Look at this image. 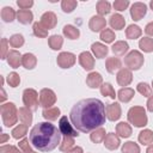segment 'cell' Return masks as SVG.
I'll use <instances>...</instances> for the list:
<instances>
[{
    "label": "cell",
    "mask_w": 153,
    "mask_h": 153,
    "mask_svg": "<svg viewBox=\"0 0 153 153\" xmlns=\"http://www.w3.org/2000/svg\"><path fill=\"white\" fill-rule=\"evenodd\" d=\"M8 43H10V45L12 48H20L24 44V37L20 33H14V35H12L10 37Z\"/></svg>",
    "instance_id": "obj_44"
},
{
    "label": "cell",
    "mask_w": 153,
    "mask_h": 153,
    "mask_svg": "<svg viewBox=\"0 0 153 153\" xmlns=\"http://www.w3.org/2000/svg\"><path fill=\"white\" fill-rule=\"evenodd\" d=\"M96 8H97V12L99 16H105V14H109L110 11H111V5L109 1L106 0H99L96 5Z\"/></svg>",
    "instance_id": "obj_35"
},
{
    "label": "cell",
    "mask_w": 153,
    "mask_h": 153,
    "mask_svg": "<svg viewBox=\"0 0 153 153\" xmlns=\"http://www.w3.org/2000/svg\"><path fill=\"white\" fill-rule=\"evenodd\" d=\"M151 87H152V90H153V80H152V86H151Z\"/></svg>",
    "instance_id": "obj_59"
},
{
    "label": "cell",
    "mask_w": 153,
    "mask_h": 153,
    "mask_svg": "<svg viewBox=\"0 0 153 153\" xmlns=\"http://www.w3.org/2000/svg\"><path fill=\"white\" fill-rule=\"evenodd\" d=\"M145 32H146L148 36L153 37V22L148 23V24L145 26Z\"/></svg>",
    "instance_id": "obj_52"
},
{
    "label": "cell",
    "mask_w": 153,
    "mask_h": 153,
    "mask_svg": "<svg viewBox=\"0 0 153 153\" xmlns=\"http://www.w3.org/2000/svg\"><path fill=\"white\" fill-rule=\"evenodd\" d=\"M23 103L25 108L30 109L31 111H35L38 109L39 102H38V93L33 88H25L23 92Z\"/></svg>",
    "instance_id": "obj_6"
},
{
    "label": "cell",
    "mask_w": 153,
    "mask_h": 153,
    "mask_svg": "<svg viewBox=\"0 0 153 153\" xmlns=\"http://www.w3.org/2000/svg\"><path fill=\"white\" fill-rule=\"evenodd\" d=\"M143 55L139 50H131L129 51L124 57V65L130 71H137L143 65Z\"/></svg>",
    "instance_id": "obj_5"
},
{
    "label": "cell",
    "mask_w": 153,
    "mask_h": 153,
    "mask_svg": "<svg viewBox=\"0 0 153 153\" xmlns=\"http://www.w3.org/2000/svg\"><path fill=\"white\" fill-rule=\"evenodd\" d=\"M84 151H82V148L81 147H79V146H76V147H73L72 149H69L68 152H66V153H82Z\"/></svg>",
    "instance_id": "obj_54"
},
{
    "label": "cell",
    "mask_w": 153,
    "mask_h": 153,
    "mask_svg": "<svg viewBox=\"0 0 153 153\" xmlns=\"http://www.w3.org/2000/svg\"><path fill=\"white\" fill-rule=\"evenodd\" d=\"M147 110L148 111H151V112H153V94L151 96V97H148V100H147Z\"/></svg>",
    "instance_id": "obj_53"
},
{
    "label": "cell",
    "mask_w": 153,
    "mask_h": 153,
    "mask_svg": "<svg viewBox=\"0 0 153 153\" xmlns=\"http://www.w3.org/2000/svg\"><path fill=\"white\" fill-rule=\"evenodd\" d=\"M99 38H100L103 42H105V43H112V42L115 41L116 36H115V32L112 31V29H106V27H105V29L100 32Z\"/></svg>",
    "instance_id": "obj_41"
},
{
    "label": "cell",
    "mask_w": 153,
    "mask_h": 153,
    "mask_svg": "<svg viewBox=\"0 0 153 153\" xmlns=\"http://www.w3.org/2000/svg\"><path fill=\"white\" fill-rule=\"evenodd\" d=\"M91 50H92L93 55H94L97 59H103V57H105V56L108 55V53H109L108 47H106L105 44L100 43V42H94V43H92Z\"/></svg>",
    "instance_id": "obj_18"
},
{
    "label": "cell",
    "mask_w": 153,
    "mask_h": 153,
    "mask_svg": "<svg viewBox=\"0 0 153 153\" xmlns=\"http://www.w3.org/2000/svg\"><path fill=\"white\" fill-rule=\"evenodd\" d=\"M27 127L29 126H26V124H24V123H22V124H18L16 128H13L12 129V131H11V134H12V137L13 139H20V137H24L26 134H27Z\"/></svg>",
    "instance_id": "obj_36"
},
{
    "label": "cell",
    "mask_w": 153,
    "mask_h": 153,
    "mask_svg": "<svg viewBox=\"0 0 153 153\" xmlns=\"http://www.w3.org/2000/svg\"><path fill=\"white\" fill-rule=\"evenodd\" d=\"M61 111L59 108H49V109H44L42 112V116L47 120V121H55L59 118Z\"/></svg>",
    "instance_id": "obj_33"
},
{
    "label": "cell",
    "mask_w": 153,
    "mask_h": 153,
    "mask_svg": "<svg viewBox=\"0 0 153 153\" xmlns=\"http://www.w3.org/2000/svg\"><path fill=\"white\" fill-rule=\"evenodd\" d=\"M146 153H153V143L148 146V148L146 149Z\"/></svg>",
    "instance_id": "obj_57"
},
{
    "label": "cell",
    "mask_w": 153,
    "mask_h": 153,
    "mask_svg": "<svg viewBox=\"0 0 153 153\" xmlns=\"http://www.w3.org/2000/svg\"><path fill=\"white\" fill-rule=\"evenodd\" d=\"M79 63L86 71H92L94 67V57L90 51H82L79 55Z\"/></svg>",
    "instance_id": "obj_14"
},
{
    "label": "cell",
    "mask_w": 153,
    "mask_h": 153,
    "mask_svg": "<svg viewBox=\"0 0 153 153\" xmlns=\"http://www.w3.org/2000/svg\"><path fill=\"white\" fill-rule=\"evenodd\" d=\"M116 80H117V84L120 86H128L133 81L131 71L128 68H121L116 75Z\"/></svg>",
    "instance_id": "obj_15"
},
{
    "label": "cell",
    "mask_w": 153,
    "mask_h": 153,
    "mask_svg": "<svg viewBox=\"0 0 153 153\" xmlns=\"http://www.w3.org/2000/svg\"><path fill=\"white\" fill-rule=\"evenodd\" d=\"M62 32H63V36L67 37L68 39H76L80 36L79 29L74 25H65L62 29Z\"/></svg>",
    "instance_id": "obj_29"
},
{
    "label": "cell",
    "mask_w": 153,
    "mask_h": 153,
    "mask_svg": "<svg viewBox=\"0 0 153 153\" xmlns=\"http://www.w3.org/2000/svg\"><path fill=\"white\" fill-rule=\"evenodd\" d=\"M56 103V94L50 88H42L39 91V105L44 109L53 108Z\"/></svg>",
    "instance_id": "obj_7"
},
{
    "label": "cell",
    "mask_w": 153,
    "mask_h": 153,
    "mask_svg": "<svg viewBox=\"0 0 153 153\" xmlns=\"http://www.w3.org/2000/svg\"><path fill=\"white\" fill-rule=\"evenodd\" d=\"M131 127L127 122H120L118 124H116V133L120 137L127 139L131 135Z\"/></svg>",
    "instance_id": "obj_24"
},
{
    "label": "cell",
    "mask_w": 153,
    "mask_h": 153,
    "mask_svg": "<svg viewBox=\"0 0 153 153\" xmlns=\"http://www.w3.org/2000/svg\"><path fill=\"white\" fill-rule=\"evenodd\" d=\"M59 129L61 131V135L63 136H72V137L79 136V133L76 131V129L73 128V124H71L67 116H62L59 120Z\"/></svg>",
    "instance_id": "obj_9"
},
{
    "label": "cell",
    "mask_w": 153,
    "mask_h": 153,
    "mask_svg": "<svg viewBox=\"0 0 153 153\" xmlns=\"http://www.w3.org/2000/svg\"><path fill=\"white\" fill-rule=\"evenodd\" d=\"M22 65L26 69H33L36 67V65H37V59H36V56L33 54L26 53L22 57Z\"/></svg>",
    "instance_id": "obj_28"
},
{
    "label": "cell",
    "mask_w": 153,
    "mask_h": 153,
    "mask_svg": "<svg viewBox=\"0 0 153 153\" xmlns=\"http://www.w3.org/2000/svg\"><path fill=\"white\" fill-rule=\"evenodd\" d=\"M32 31H33V35L36 36V37H38V38H45L47 36H48V29H45L41 23H38V22H36V23H33V25H32Z\"/></svg>",
    "instance_id": "obj_38"
},
{
    "label": "cell",
    "mask_w": 153,
    "mask_h": 153,
    "mask_svg": "<svg viewBox=\"0 0 153 153\" xmlns=\"http://www.w3.org/2000/svg\"><path fill=\"white\" fill-rule=\"evenodd\" d=\"M105 112H106V118L109 121L115 122V121L120 120V117H121V114H122L121 105L117 102L111 103V104H109V105L105 106Z\"/></svg>",
    "instance_id": "obj_11"
},
{
    "label": "cell",
    "mask_w": 153,
    "mask_h": 153,
    "mask_svg": "<svg viewBox=\"0 0 153 153\" xmlns=\"http://www.w3.org/2000/svg\"><path fill=\"white\" fill-rule=\"evenodd\" d=\"M30 143L41 152H50L61 141V131L49 122H38L29 133Z\"/></svg>",
    "instance_id": "obj_2"
},
{
    "label": "cell",
    "mask_w": 153,
    "mask_h": 153,
    "mask_svg": "<svg viewBox=\"0 0 153 153\" xmlns=\"http://www.w3.org/2000/svg\"><path fill=\"white\" fill-rule=\"evenodd\" d=\"M8 139V135L7 134H1V140H0V143H5V141Z\"/></svg>",
    "instance_id": "obj_55"
},
{
    "label": "cell",
    "mask_w": 153,
    "mask_h": 153,
    "mask_svg": "<svg viewBox=\"0 0 153 153\" xmlns=\"http://www.w3.org/2000/svg\"><path fill=\"white\" fill-rule=\"evenodd\" d=\"M149 6H151V8H152V11H153V0H151V2H149Z\"/></svg>",
    "instance_id": "obj_58"
},
{
    "label": "cell",
    "mask_w": 153,
    "mask_h": 153,
    "mask_svg": "<svg viewBox=\"0 0 153 153\" xmlns=\"http://www.w3.org/2000/svg\"><path fill=\"white\" fill-rule=\"evenodd\" d=\"M112 6H114V8L116 11L122 12V11H124L129 6V1L128 0H115L114 4H112Z\"/></svg>",
    "instance_id": "obj_49"
},
{
    "label": "cell",
    "mask_w": 153,
    "mask_h": 153,
    "mask_svg": "<svg viewBox=\"0 0 153 153\" xmlns=\"http://www.w3.org/2000/svg\"><path fill=\"white\" fill-rule=\"evenodd\" d=\"M76 61V56L73 53H68V51H62L57 55L56 59V63L60 68H71L74 66Z\"/></svg>",
    "instance_id": "obj_8"
},
{
    "label": "cell",
    "mask_w": 153,
    "mask_h": 153,
    "mask_svg": "<svg viewBox=\"0 0 153 153\" xmlns=\"http://www.w3.org/2000/svg\"><path fill=\"white\" fill-rule=\"evenodd\" d=\"M29 142H30L29 139H23L22 141H19V148L23 151V153H37L31 149V146Z\"/></svg>",
    "instance_id": "obj_48"
},
{
    "label": "cell",
    "mask_w": 153,
    "mask_h": 153,
    "mask_svg": "<svg viewBox=\"0 0 153 153\" xmlns=\"http://www.w3.org/2000/svg\"><path fill=\"white\" fill-rule=\"evenodd\" d=\"M147 13V6L143 2H134L130 7V17L133 20H141Z\"/></svg>",
    "instance_id": "obj_10"
},
{
    "label": "cell",
    "mask_w": 153,
    "mask_h": 153,
    "mask_svg": "<svg viewBox=\"0 0 153 153\" xmlns=\"http://www.w3.org/2000/svg\"><path fill=\"white\" fill-rule=\"evenodd\" d=\"M105 25H106V20L102 16H93L88 22V27L93 32H99V31L102 32L105 29Z\"/></svg>",
    "instance_id": "obj_13"
},
{
    "label": "cell",
    "mask_w": 153,
    "mask_h": 153,
    "mask_svg": "<svg viewBox=\"0 0 153 153\" xmlns=\"http://www.w3.org/2000/svg\"><path fill=\"white\" fill-rule=\"evenodd\" d=\"M48 44L53 50H60L63 44V38L60 35H53L48 38Z\"/></svg>",
    "instance_id": "obj_34"
},
{
    "label": "cell",
    "mask_w": 153,
    "mask_h": 153,
    "mask_svg": "<svg viewBox=\"0 0 153 153\" xmlns=\"http://www.w3.org/2000/svg\"><path fill=\"white\" fill-rule=\"evenodd\" d=\"M7 84L11 86V87H17L19 84H20V76L18 73L16 72H11L7 76Z\"/></svg>",
    "instance_id": "obj_46"
},
{
    "label": "cell",
    "mask_w": 153,
    "mask_h": 153,
    "mask_svg": "<svg viewBox=\"0 0 153 153\" xmlns=\"http://www.w3.org/2000/svg\"><path fill=\"white\" fill-rule=\"evenodd\" d=\"M134 94H135V92H134L133 88H130V87H122L117 92V98L122 103H128V102H130L133 99Z\"/></svg>",
    "instance_id": "obj_22"
},
{
    "label": "cell",
    "mask_w": 153,
    "mask_h": 153,
    "mask_svg": "<svg viewBox=\"0 0 153 153\" xmlns=\"http://www.w3.org/2000/svg\"><path fill=\"white\" fill-rule=\"evenodd\" d=\"M128 49H129V45H128V43H127L126 41H117V42H115V43L112 44V47H111L112 53H114L115 55H118V56L124 55V54L128 51Z\"/></svg>",
    "instance_id": "obj_27"
},
{
    "label": "cell",
    "mask_w": 153,
    "mask_h": 153,
    "mask_svg": "<svg viewBox=\"0 0 153 153\" xmlns=\"http://www.w3.org/2000/svg\"><path fill=\"white\" fill-rule=\"evenodd\" d=\"M139 48L145 53H152L153 51V38L151 37H143L139 41Z\"/></svg>",
    "instance_id": "obj_37"
},
{
    "label": "cell",
    "mask_w": 153,
    "mask_h": 153,
    "mask_svg": "<svg viewBox=\"0 0 153 153\" xmlns=\"http://www.w3.org/2000/svg\"><path fill=\"white\" fill-rule=\"evenodd\" d=\"M137 140L141 145H152L153 143V131L151 129H143L139 133V136H137Z\"/></svg>",
    "instance_id": "obj_26"
},
{
    "label": "cell",
    "mask_w": 153,
    "mask_h": 153,
    "mask_svg": "<svg viewBox=\"0 0 153 153\" xmlns=\"http://www.w3.org/2000/svg\"><path fill=\"white\" fill-rule=\"evenodd\" d=\"M0 114L2 118V123L5 127H12L18 121V109L16 108V104L12 102L1 104Z\"/></svg>",
    "instance_id": "obj_3"
},
{
    "label": "cell",
    "mask_w": 153,
    "mask_h": 153,
    "mask_svg": "<svg viewBox=\"0 0 153 153\" xmlns=\"http://www.w3.org/2000/svg\"><path fill=\"white\" fill-rule=\"evenodd\" d=\"M105 135H106V134H105V129H104L103 127H100V128H97V129H94V130L91 131L90 139H91V141H92L93 143H99V142L104 141Z\"/></svg>",
    "instance_id": "obj_32"
},
{
    "label": "cell",
    "mask_w": 153,
    "mask_h": 153,
    "mask_svg": "<svg viewBox=\"0 0 153 153\" xmlns=\"http://www.w3.org/2000/svg\"><path fill=\"white\" fill-rule=\"evenodd\" d=\"M127 117H128L129 123L137 128H142V127L147 126V122H148V118L146 115V109L143 106H131L128 110Z\"/></svg>",
    "instance_id": "obj_4"
},
{
    "label": "cell",
    "mask_w": 153,
    "mask_h": 153,
    "mask_svg": "<svg viewBox=\"0 0 153 153\" xmlns=\"http://www.w3.org/2000/svg\"><path fill=\"white\" fill-rule=\"evenodd\" d=\"M103 84V76L98 72H91L86 76V85L91 88H97L100 87Z\"/></svg>",
    "instance_id": "obj_17"
},
{
    "label": "cell",
    "mask_w": 153,
    "mask_h": 153,
    "mask_svg": "<svg viewBox=\"0 0 153 153\" xmlns=\"http://www.w3.org/2000/svg\"><path fill=\"white\" fill-rule=\"evenodd\" d=\"M0 153H20V151L13 145H2L0 147Z\"/></svg>",
    "instance_id": "obj_50"
},
{
    "label": "cell",
    "mask_w": 153,
    "mask_h": 153,
    "mask_svg": "<svg viewBox=\"0 0 153 153\" xmlns=\"http://www.w3.org/2000/svg\"><path fill=\"white\" fill-rule=\"evenodd\" d=\"M100 93H102V96H104V97L108 96V97H110L112 99H115L117 97V94L115 92V88L112 87V85L110 82H103L102 84V86H100Z\"/></svg>",
    "instance_id": "obj_39"
},
{
    "label": "cell",
    "mask_w": 153,
    "mask_h": 153,
    "mask_svg": "<svg viewBox=\"0 0 153 153\" xmlns=\"http://www.w3.org/2000/svg\"><path fill=\"white\" fill-rule=\"evenodd\" d=\"M76 6H78V1H75V0H62L61 1V8L65 13L73 12Z\"/></svg>",
    "instance_id": "obj_43"
},
{
    "label": "cell",
    "mask_w": 153,
    "mask_h": 153,
    "mask_svg": "<svg viewBox=\"0 0 153 153\" xmlns=\"http://www.w3.org/2000/svg\"><path fill=\"white\" fill-rule=\"evenodd\" d=\"M142 35V30L139 25L135 24H130L127 29H126V37L129 39H136Z\"/></svg>",
    "instance_id": "obj_30"
},
{
    "label": "cell",
    "mask_w": 153,
    "mask_h": 153,
    "mask_svg": "<svg viewBox=\"0 0 153 153\" xmlns=\"http://www.w3.org/2000/svg\"><path fill=\"white\" fill-rule=\"evenodd\" d=\"M17 5H18L19 8H22V10H29L30 7H32L33 1H32V0H18V1H17Z\"/></svg>",
    "instance_id": "obj_51"
},
{
    "label": "cell",
    "mask_w": 153,
    "mask_h": 153,
    "mask_svg": "<svg viewBox=\"0 0 153 153\" xmlns=\"http://www.w3.org/2000/svg\"><path fill=\"white\" fill-rule=\"evenodd\" d=\"M18 117L22 121V123H24L26 126H30L31 122H32V111L30 109L25 108V106H22L18 110Z\"/></svg>",
    "instance_id": "obj_23"
},
{
    "label": "cell",
    "mask_w": 153,
    "mask_h": 153,
    "mask_svg": "<svg viewBox=\"0 0 153 153\" xmlns=\"http://www.w3.org/2000/svg\"><path fill=\"white\" fill-rule=\"evenodd\" d=\"M122 153H140V147L134 141H127L122 145Z\"/></svg>",
    "instance_id": "obj_40"
},
{
    "label": "cell",
    "mask_w": 153,
    "mask_h": 153,
    "mask_svg": "<svg viewBox=\"0 0 153 153\" xmlns=\"http://www.w3.org/2000/svg\"><path fill=\"white\" fill-rule=\"evenodd\" d=\"M45 29L50 30V29H54L57 24V17L54 12L51 11H48V12H44L41 17V22H39Z\"/></svg>",
    "instance_id": "obj_12"
},
{
    "label": "cell",
    "mask_w": 153,
    "mask_h": 153,
    "mask_svg": "<svg viewBox=\"0 0 153 153\" xmlns=\"http://www.w3.org/2000/svg\"><path fill=\"white\" fill-rule=\"evenodd\" d=\"M74 147V137L72 136H63L61 145H60V151L62 152H68Z\"/></svg>",
    "instance_id": "obj_42"
},
{
    "label": "cell",
    "mask_w": 153,
    "mask_h": 153,
    "mask_svg": "<svg viewBox=\"0 0 153 153\" xmlns=\"http://www.w3.org/2000/svg\"><path fill=\"white\" fill-rule=\"evenodd\" d=\"M109 24L111 26V29H115V30H122L126 25V19L122 14L120 13H115L110 17L109 19Z\"/></svg>",
    "instance_id": "obj_20"
},
{
    "label": "cell",
    "mask_w": 153,
    "mask_h": 153,
    "mask_svg": "<svg viewBox=\"0 0 153 153\" xmlns=\"http://www.w3.org/2000/svg\"><path fill=\"white\" fill-rule=\"evenodd\" d=\"M121 66H122L121 60L118 57H115V56L108 57L106 61H105V68L111 74H114L116 71H120L121 69Z\"/></svg>",
    "instance_id": "obj_21"
},
{
    "label": "cell",
    "mask_w": 153,
    "mask_h": 153,
    "mask_svg": "<svg viewBox=\"0 0 153 153\" xmlns=\"http://www.w3.org/2000/svg\"><path fill=\"white\" fill-rule=\"evenodd\" d=\"M0 16H1V19H2L4 22H6V23H12V22L17 18V12H16L12 7L6 6V7H4V8L1 10Z\"/></svg>",
    "instance_id": "obj_31"
},
{
    "label": "cell",
    "mask_w": 153,
    "mask_h": 153,
    "mask_svg": "<svg viewBox=\"0 0 153 153\" xmlns=\"http://www.w3.org/2000/svg\"><path fill=\"white\" fill-rule=\"evenodd\" d=\"M33 19V14L30 10H19L17 12V20L20 23V24H30Z\"/></svg>",
    "instance_id": "obj_25"
},
{
    "label": "cell",
    "mask_w": 153,
    "mask_h": 153,
    "mask_svg": "<svg viewBox=\"0 0 153 153\" xmlns=\"http://www.w3.org/2000/svg\"><path fill=\"white\" fill-rule=\"evenodd\" d=\"M104 146L105 148L110 149V151H115L120 146H121V140H120V136L115 133H109L105 135V139H104Z\"/></svg>",
    "instance_id": "obj_16"
},
{
    "label": "cell",
    "mask_w": 153,
    "mask_h": 153,
    "mask_svg": "<svg viewBox=\"0 0 153 153\" xmlns=\"http://www.w3.org/2000/svg\"><path fill=\"white\" fill-rule=\"evenodd\" d=\"M22 57L23 55L18 50H10L7 55V63L12 68H18L22 65Z\"/></svg>",
    "instance_id": "obj_19"
},
{
    "label": "cell",
    "mask_w": 153,
    "mask_h": 153,
    "mask_svg": "<svg viewBox=\"0 0 153 153\" xmlns=\"http://www.w3.org/2000/svg\"><path fill=\"white\" fill-rule=\"evenodd\" d=\"M136 90L143 97H151L152 96V87L147 82H139L136 86Z\"/></svg>",
    "instance_id": "obj_45"
},
{
    "label": "cell",
    "mask_w": 153,
    "mask_h": 153,
    "mask_svg": "<svg viewBox=\"0 0 153 153\" xmlns=\"http://www.w3.org/2000/svg\"><path fill=\"white\" fill-rule=\"evenodd\" d=\"M1 92H2V96H1V98H0V102H4L6 98H7V96H6V93H5V90L1 87Z\"/></svg>",
    "instance_id": "obj_56"
},
{
    "label": "cell",
    "mask_w": 153,
    "mask_h": 153,
    "mask_svg": "<svg viewBox=\"0 0 153 153\" xmlns=\"http://www.w3.org/2000/svg\"><path fill=\"white\" fill-rule=\"evenodd\" d=\"M8 39L7 38H1V45H0V48H1V51H0V59L1 60H4V59H7V55H8V53H10V50H8Z\"/></svg>",
    "instance_id": "obj_47"
},
{
    "label": "cell",
    "mask_w": 153,
    "mask_h": 153,
    "mask_svg": "<svg viewBox=\"0 0 153 153\" xmlns=\"http://www.w3.org/2000/svg\"><path fill=\"white\" fill-rule=\"evenodd\" d=\"M105 105L97 98H86L79 100L69 112L72 124L82 133L92 131L105 123Z\"/></svg>",
    "instance_id": "obj_1"
}]
</instances>
